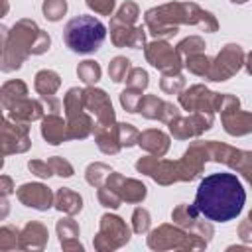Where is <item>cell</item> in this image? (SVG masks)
<instances>
[{"label":"cell","mask_w":252,"mask_h":252,"mask_svg":"<svg viewBox=\"0 0 252 252\" xmlns=\"http://www.w3.org/2000/svg\"><path fill=\"white\" fill-rule=\"evenodd\" d=\"M106 37L104 24L94 16H75L67 22L63 39L67 47L75 53H93L96 51Z\"/></svg>","instance_id":"7a4b0ae2"},{"label":"cell","mask_w":252,"mask_h":252,"mask_svg":"<svg viewBox=\"0 0 252 252\" xmlns=\"http://www.w3.org/2000/svg\"><path fill=\"white\" fill-rule=\"evenodd\" d=\"M246 203V191L234 173L220 171L207 175L195 195V211L213 222L236 219Z\"/></svg>","instance_id":"6da1fadb"}]
</instances>
